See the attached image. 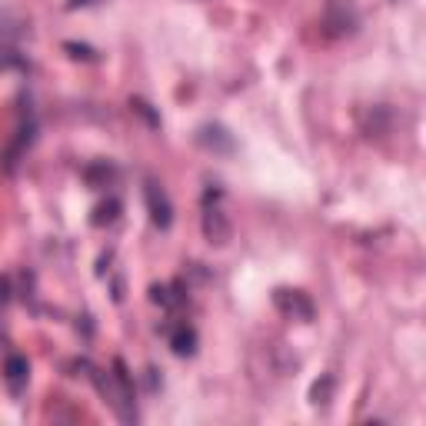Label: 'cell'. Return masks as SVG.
<instances>
[{"label": "cell", "instance_id": "2e32d148", "mask_svg": "<svg viewBox=\"0 0 426 426\" xmlns=\"http://www.w3.org/2000/svg\"><path fill=\"white\" fill-rule=\"evenodd\" d=\"M97 0H67V11H80V7H94Z\"/></svg>", "mask_w": 426, "mask_h": 426}, {"label": "cell", "instance_id": "7c38bea8", "mask_svg": "<svg viewBox=\"0 0 426 426\" xmlns=\"http://www.w3.org/2000/svg\"><path fill=\"white\" fill-rule=\"evenodd\" d=\"M150 300H154V303H160V307H174L180 296L170 293V286H166V284H154V286H150Z\"/></svg>", "mask_w": 426, "mask_h": 426}, {"label": "cell", "instance_id": "4fadbf2b", "mask_svg": "<svg viewBox=\"0 0 426 426\" xmlns=\"http://www.w3.org/2000/svg\"><path fill=\"white\" fill-rule=\"evenodd\" d=\"M130 107L137 110V114H140L143 120H147V123H150V127H160V117H157L154 110H150V104H147V100H140V97H130Z\"/></svg>", "mask_w": 426, "mask_h": 426}, {"label": "cell", "instance_id": "3957f363", "mask_svg": "<svg viewBox=\"0 0 426 426\" xmlns=\"http://www.w3.org/2000/svg\"><path fill=\"white\" fill-rule=\"evenodd\" d=\"M203 237L207 243L213 247H226V240H230V220H226V213L220 207H213L207 203V210H203Z\"/></svg>", "mask_w": 426, "mask_h": 426}, {"label": "cell", "instance_id": "5bb4252c", "mask_svg": "<svg viewBox=\"0 0 426 426\" xmlns=\"http://www.w3.org/2000/svg\"><path fill=\"white\" fill-rule=\"evenodd\" d=\"M114 177V170H110V166H90V170H87V180H90V183H100V180H110Z\"/></svg>", "mask_w": 426, "mask_h": 426}, {"label": "cell", "instance_id": "7a4b0ae2", "mask_svg": "<svg viewBox=\"0 0 426 426\" xmlns=\"http://www.w3.org/2000/svg\"><path fill=\"white\" fill-rule=\"evenodd\" d=\"M273 307L280 310L284 317H290V320H313V300H310L303 290H286V286H280L276 293H273Z\"/></svg>", "mask_w": 426, "mask_h": 426}, {"label": "cell", "instance_id": "8fae6325", "mask_svg": "<svg viewBox=\"0 0 426 426\" xmlns=\"http://www.w3.org/2000/svg\"><path fill=\"white\" fill-rule=\"evenodd\" d=\"M63 50H67L73 60H87V63H94V60H97V50L90 47V44H77V40H67V44H63Z\"/></svg>", "mask_w": 426, "mask_h": 426}, {"label": "cell", "instance_id": "ba28073f", "mask_svg": "<svg viewBox=\"0 0 426 426\" xmlns=\"http://www.w3.org/2000/svg\"><path fill=\"white\" fill-rule=\"evenodd\" d=\"M390 110L387 107H370L367 117H363V133L367 137H383V133L390 130Z\"/></svg>", "mask_w": 426, "mask_h": 426}, {"label": "cell", "instance_id": "277c9868", "mask_svg": "<svg viewBox=\"0 0 426 426\" xmlns=\"http://www.w3.org/2000/svg\"><path fill=\"white\" fill-rule=\"evenodd\" d=\"M147 210H150V220H154L160 230H166V226L174 224V207H170V200H166V193L160 187H157L154 180L147 183Z\"/></svg>", "mask_w": 426, "mask_h": 426}, {"label": "cell", "instance_id": "9c48e42d", "mask_svg": "<svg viewBox=\"0 0 426 426\" xmlns=\"http://www.w3.org/2000/svg\"><path fill=\"white\" fill-rule=\"evenodd\" d=\"M333 390H336V379H333L330 373H323V377L310 387V403H313V406H327V403L333 400Z\"/></svg>", "mask_w": 426, "mask_h": 426}, {"label": "cell", "instance_id": "8992f818", "mask_svg": "<svg viewBox=\"0 0 426 426\" xmlns=\"http://www.w3.org/2000/svg\"><path fill=\"white\" fill-rule=\"evenodd\" d=\"M4 377H7V383H11L13 393L24 390L27 377H30V363H27V356H20V353L7 356V363H4Z\"/></svg>", "mask_w": 426, "mask_h": 426}, {"label": "cell", "instance_id": "5b68a950", "mask_svg": "<svg viewBox=\"0 0 426 426\" xmlns=\"http://www.w3.org/2000/svg\"><path fill=\"white\" fill-rule=\"evenodd\" d=\"M197 143L203 150H213V154H233V137L220 123H203L197 130Z\"/></svg>", "mask_w": 426, "mask_h": 426}, {"label": "cell", "instance_id": "30bf717a", "mask_svg": "<svg viewBox=\"0 0 426 426\" xmlns=\"http://www.w3.org/2000/svg\"><path fill=\"white\" fill-rule=\"evenodd\" d=\"M117 217H120V200H114V197H110V200H104V203H97V207H94L90 224H94V226H107V224H114Z\"/></svg>", "mask_w": 426, "mask_h": 426}, {"label": "cell", "instance_id": "9a60e30c", "mask_svg": "<svg viewBox=\"0 0 426 426\" xmlns=\"http://www.w3.org/2000/svg\"><path fill=\"white\" fill-rule=\"evenodd\" d=\"M13 296V286H11V276H0V307H7Z\"/></svg>", "mask_w": 426, "mask_h": 426}, {"label": "cell", "instance_id": "6da1fadb", "mask_svg": "<svg viewBox=\"0 0 426 426\" xmlns=\"http://www.w3.org/2000/svg\"><path fill=\"white\" fill-rule=\"evenodd\" d=\"M360 27V11L353 0H327L323 7V30L330 37H350Z\"/></svg>", "mask_w": 426, "mask_h": 426}, {"label": "cell", "instance_id": "52a82bcc", "mask_svg": "<svg viewBox=\"0 0 426 426\" xmlns=\"http://www.w3.org/2000/svg\"><path fill=\"white\" fill-rule=\"evenodd\" d=\"M170 350H174L177 356H193L197 353V330L187 327V323L177 327V330L170 333Z\"/></svg>", "mask_w": 426, "mask_h": 426}]
</instances>
